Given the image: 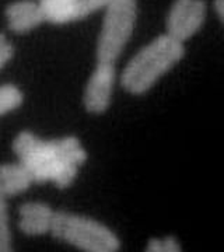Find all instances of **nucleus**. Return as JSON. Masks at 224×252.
Masks as SVG:
<instances>
[{"label":"nucleus","mask_w":224,"mask_h":252,"mask_svg":"<svg viewBox=\"0 0 224 252\" xmlns=\"http://www.w3.org/2000/svg\"><path fill=\"white\" fill-rule=\"evenodd\" d=\"M11 149L35 184H52L61 190L72 187L89 160L80 139L73 135L45 140L31 130H21L13 139Z\"/></svg>","instance_id":"obj_1"},{"label":"nucleus","mask_w":224,"mask_h":252,"mask_svg":"<svg viewBox=\"0 0 224 252\" xmlns=\"http://www.w3.org/2000/svg\"><path fill=\"white\" fill-rule=\"evenodd\" d=\"M185 56V45L175 38L160 34L142 46L126 63L121 74L124 90L132 95H143L157 84L164 74Z\"/></svg>","instance_id":"obj_2"},{"label":"nucleus","mask_w":224,"mask_h":252,"mask_svg":"<svg viewBox=\"0 0 224 252\" xmlns=\"http://www.w3.org/2000/svg\"><path fill=\"white\" fill-rule=\"evenodd\" d=\"M49 234L61 243L87 252H115L121 250L118 235L101 221L77 213L55 212Z\"/></svg>","instance_id":"obj_3"},{"label":"nucleus","mask_w":224,"mask_h":252,"mask_svg":"<svg viewBox=\"0 0 224 252\" xmlns=\"http://www.w3.org/2000/svg\"><path fill=\"white\" fill-rule=\"evenodd\" d=\"M104 10L96 58L99 63L115 64L133 35L137 21V0H108Z\"/></svg>","instance_id":"obj_4"},{"label":"nucleus","mask_w":224,"mask_h":252,"mask_svg":"<svg viewBox=\"0 0 224 252\" xmlns=\"http://www.w3.org/2000/svg\"><path fill=\"white\" fill-rule=\"evenodd\" d=\"M206 16V0H172L165 17L167 34L185 42L203 27Z\"/></svg>","instance_id":"obj_5"},{"label":"nucleus","mask_w":224,"mask_h":252,"mask_svg":"<svg viewBox=\"0 0 224 252\" xmlns=\"http://www.w3.org/2000/svg\"><path fill=\"white\" fill-rule=\"evenodd\" d=\"M117 80V69L114 63L97 62L83 93V105L91 115H102L112 102Z\"/></svg>","instance_id":"obj_6"},{"label":"nucleus","mask_w":224,"mask_h":252,"mask_svg":"<svg viewBox=\"0 0 224 252\" xmlns=\"http://www.w3.org/2000/svg\"><path fill=\"white\" fill-rule=\"evenodd\" d=\"M108 0H44L41 1L46 23L64 26L77 23L104 9Z\"/></svg>","instance_id":"obj_7"},{"label":"nucleus","mask_w":224,"mask_h":252,"mask_svg":"<svg viewBox=\"0 0 224 252\" xmlns=\"http://www.w3.org/2000/svg\"><path fill=\"white\" fill-rule=\"evenodd\" d=\"M7 27L14 34H27L46 23L45 11L39 0H16L4 9Z\"/></svg>","instance_id":"obj_8"},{"label":"nucleus","mask_w":224,"mask_h":252,"mask_svg":"<svg viewBox=\"0 0 224 252\" xmlns=\"http://www.w3.org/2000/svg\"><path fill=\"white\" fill-rule=\"evenodd\" d=\"M55 210L44 202H26L18 207V230L28 237L51 233Z\"/></svg>","instance_id":"obj_9"},{"label":"nucleus","mask_w":224,"mask_h":252,"mask_svg":"<svg viewBox=\"0 0 224 252\" xmlns=\"http://www.w3.org/2000/svg\"><path fill=\"white\" fill-rule=\"evenodd\" d=\"M32 184H35L32 175L20 161L0 164V190L7 198L27 192Z\"/></svg>","instance_id":"obj_10"},{"label":"nucleus","mask_w":224,"mask_h":252,"mask_svg":"<svg viewBox=\"0 0 224 252\" xmlns=\"http://www.w3.org/2000/svg\"><path fill=\"white\" fill-rule=\"evenodd\" d=\"M24 104V93L16 84L0 86V117L7 115Z\"/></svg>","instance_id":"obj_11"},{"label":"nucleus","mask_w":224,"mask_h":252,"mask_svg":"<svg viewBox=\"0 0 224 252\" xmlns=\"http://www.w3.org/2000/svg\"><path fill=\"white\" fill-rule=\"evenodd\" d=\"M13 251V237L10 230L7 196L0 190V252Z\"/></svg>","instance_id":"obj_12"},{"label":"nucleus","mask_w":224,"mask_h":252,"mask_svg":"<svg viewBox=\"0 0 224 252\" xmlns=\"http://www.w3.org/2000/svg\"><path fill=\"white\" fill-rule=\"evenodd\" d=\"M181 250V244L174 235H165L162 238H150L146 245L147 252H179Z\"/></svg>","instance_id":"obj_13"},{"label":"nucleus","mask_w":224,"mask_h":252,"mask_svg":"<svg viewBox=\"0 0 224 252\" xmlns=\"http://www.w3.org/2000/svg\"><path fill=\"white\" fill-rule=\"evenodd\" d=\"M14 45L11 44L7 36L0 32V70L13 59L14 56Z\"/></svg>","instance_id":"obj_14"},{"label":"nucleus","mask_w":224,"mask_h":252,"mask_svg":"<svg viewBox=\"0 0 224 252\" xmlns=\"http://www.w3.org/2000/svg\"><path fill=\"white\" fill-rule=\"evenodd\" d=\"M213 7H215L216 14L220 18L224 27V0H213Z\"/></svg>","instance_id":"obj_15"},{"label":"nucleus","mask_w":224,"mask_h":252,"mask_svg":"<svg viewBox=\"0 0 224 252\" xmlns=\"http://www.w3.org/2000/svg\"><path fill=\"white\" fill-rule=\"evenodd\" d=\"M39 1H44V0H39Z\"/></svg>","instance_id":"obj_16"}]
</instances>
